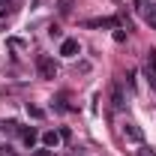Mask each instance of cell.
Here are the masks:
<instances>
[{
  "instance_id": "obj_12",
  "label": "cell",
  "mask_w": 156,
  "mask_h": 156,
  "mask_svg": "<svg viewBox=\"0 0 156 156\" xmlns=\"http://www.w3.org/2000/svg\"><path fill=\"white\" fill-rule=\"evenodd\" d=\"M0 156H18V153H15L9 144H3V147H0Z\"/></svg>"
},
{
  "instance_id": "obj_2",
  "label": "cell",
  "mask_w": 156,
  "mask_h": 156,
  "mask_svg": "<svg viewBox=\"0 0 156 156\" xmlns=\"http://www.w3.org/2000/svg\"><path fill=\"white\" fill-rule=\"evenodd\" d=\"M36 72H39V78H45V81H54L60 69H57V63H54V57L39 54V57H36Z\"/></svg>"
},
{
  "instance_id": "obj_11",
  "label": "cell",
  "mask_w": 156,
  "mask_h": 156,
  "mask_svg": "<svg viewBox=\"0 0 156 156\" xmlns=\"http://www.w3.org/2000/svg\"><path fill=\"white\" fill-rule=\"evenodd\" d=\"M69 9H72V0H60V12L69 15Z\"/></svg>"
},
{
  "instance_id": "obj_4",
  "label": "cell",
  "mask_w": 156,
  "mask_h": 156,
  "mask_svg": "<svg viewBox=\"0 0 156 156\" xmlns=\"http://www.w3.org/2000/svg\"><path fill=\"white\" fill-rule=\"evenodd\" d=\"M60 54H63V57H75V54H81L78 39H63V42H60Z\"/></svg>"
},
{
  "instance_id": "obj_8",
  "label": "cell",
  "mask_w": 156,
  "mask_h": 156,
  "mask_svg": "<svg viewBox=\"0 0 156 156\" xmlns=\"http://www.w3.org/2000/svg\"><path fill=\"white\" fill-rule=\"evenodd\" d=\"M18 135H21V141H24L27 147H33V144H36V138H39L33 126H30V129H27V126H21V129H18Z\"/></svg>"
},
{
  "instance_id": "obj_3",
  "label": "cell",
  "mask_w": 156,
  "mask_h": 156,
  "mask_svg": "<svg viewBox=\"0 0 156 156\" xmlns=\"http://www.w3.org/2000/svg\"><path fill=\"white\" fill-rule=\"evenodd\" d=\"M111 108H114V111H123V108H126V96H123V87H120V84L111 87Z\"/></svg>"
},
{
  "instance_id": "obj_6",
  "label": "cell",
  "mask_w": 156,
  "mask_h": 156,
  "mask_svg": "<svg viewBox=\"0 0 156 156\" xmlns=\"http://www.w3.org/2000/svg\"><path fill=\"white\" fill-rule=\"evenodd\" d=\"M144 75H147V81L156 87V51H150L147 54V63H144Z\"/></svg>"
},
{
  "instance_id": "obj_14",
  "label": "cell",
  "mask_w": 156,
  "mask_h": 156,
  "mask_svg": "<svg viewBox=\"0 0 156 156\" xmlns=\"http://www.w3.org/2000/svg\"><path fill=\"white\" fill-rule=\"evenodd\" d=\"M33 156H54V150H48V147H42V150H36Z\"/></svg>"
},
{
  "instance_id": "obj_13",
  "label": "cell",
  "mask_w": 156,
  "mask_h": 156,
  "mask_svg": "<svg viewBox=\"0 0 156 156\" xmlns=\"http://www.w3.org/2000/svg\"><path fill=\"white\" fill-rule=\"evenodd\" d=\"M138 156H156V150H150V147H141V150H138Z\"/></svg>"
},
{
  "instance_id": "obj_1",
  "label": "cell",
  "mask_w": 156,
  "mask_h": 156,
  "mask_svg": "<svg viewBox=\"0 0 156 156\" xmlns=\"http://www.w3.org/2000/svg\"><path fill=\"white\" fill-rule=\"evenodd\" d=\"M120 135H123V141L126 144H144V129L138 126L135 120H123V126H120Z\"/></svg>"
},
{
  "instance_id": "obj_9",
  "label": "cell",
  "mask_w": 156,
  "mask_h": 156,
  "mask_svg": "<svg viewBox=\"0 0 156 156\" xmlns=\"http://www.w3.org/2000/svg\"><path fill=\"white\" fill-rule=\"evenodd\" d=\"M117 21L114 18H90L87 21V27H114Z\"/></svg>"
},
{
  "instance_id": "obj_10",
  "label": "cell",
  "mask_w": 156,
  "mask_h": 156,
  "mask_svg": "<svg viewBox=\"0 0 156 156\" xmlns=\"http://www.w3.org/2000/svg\"><path fill=\"white\" fill-rule=\"evenodd\" d=\"M27 114L33 117V120H42V117H45V111H42V108H36V105H30V102H27Z\"/></svg>"
},
{
  "instance_id": "obj_5",
  "label": "cell",
  "mask_w": 156,
  "mask_h": 156,
  "mask_svg": "<svg viewBox=\"0 0 156 156\" xmlns=\"http://www.w3.org/2000/svg\"><path fill=\"white\" fill-rule=\"evenodd\" d=\"M60 132H54V129H48V132H42V147H48V150H57L60 147Z\"/></svg>"
},
{
  "instance_id": "obj_7",
  "label": "cell",
  "mask_w": 156,
  "mask_h": 156,
  "mask_svg": "<svg viewBox=\"0 0 156 156\" xmlns=\"http://www.w3.org/2000/svg\"><path fill=\"white\" fill-rule=\"evenodd\" d=\"M141 15L150 24V30H156V3H144V6H141Z\"/></svg>"
}]
</instances>
